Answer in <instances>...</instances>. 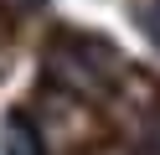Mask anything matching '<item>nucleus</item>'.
Returning a JSON list of instances; mask_svg holds the SVG:
<instances>
[{
    "mask_svg": "<svg viewBox=\"0 0 160 155\" xmlns=\"http://www.w3.org/2000/svg\"><path fill=\"white\" fill-rule=\"evenodd\" d=\"M0 155H47L42 129L26 114H5V124H0Z\"/></svg>",
    "mask_w": 160,
    "mask_h": 155,
    "instance_id": "obj_1",
    "label": "nucleus"
},
{
    "mask_svg": "<svg viewBox=\"0 0 160 155\" xmlns=\"http://www.w3.org/2000/svg\"><path fill=\"white\" fill-rule=\"evenodd\" d=\"M150 36L160 41V0H155V5H150Z\"/></svg>",
    "mask_w": 160,
    "mask_h": 155,
    "instance_id": "obj_2",
    "label": "nucleus"
}]
</instances>
